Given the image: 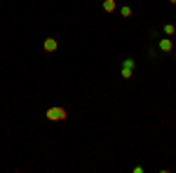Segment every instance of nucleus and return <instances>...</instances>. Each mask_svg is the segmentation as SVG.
<instances>
[{"label": "nucleus", "mask_w": 176, "mask_h": 173, "mask_svg": "<svg viewBox=\"0 0 176 173\" xmlns=\"http://www.w3.org/2000/svg\"><path fill=\"white\" fill-rule=\"evenodd\" d=\"M171 47H174V45H171V40H160V52H171Z\"/></svg>", "instance_id": "obj_3"}, {"label": "nucleus", "mask_w": 176, "mask_h": 173, "mask_svg": "<svg viewBox=\"0 0 176 173\" xmlns=\"http://www.w3.org/2000/svg\"><path fill=\"white\" fill-rule=\"evenodd\" d=\"M122 77L129 80V77H132V70H129V68H122Z\"/></svg>", "instance_id": "obj_6"}, {"label": "nucleus", "mask_w": 176, "mask_h": 173, "mask_svg": "<svg viewBox=\"0 0 176 173\" xmlns=\"http://www.w3.org/2000/svg\"><path fill=\"white\" fill-rule=\"evenodd\" d=\"M45 49H47V52H56V40H54V37H47V40H45Z\"/></svg>", "instance_id": "obj_2"}, {"label": "nucleus", "mask_w": 176, "mask_h": 173, "mask_svg": "<svg viewBox=\"0 0 176 173\" xmlns=\"http://www.w3.org/2000/svg\"><path fill=\"white\" fill-rule=\"evenodd\" d=\"M165 33H167V35H171V33H174V26H171V24H167V26H165Z\"/></svg>", "instance_id": "obj_7"}, {"label": "nucleus", "mask_w": 176, "mask_h": 173, "mask_svg": "<svg viewBox=\"0 0 176 173\" xmlns=\"http://www.w3.org/2000/svg\"><path fill=\"white\" fill-rule=\"evenodd\" d=\"M103 10L113 12V10H115V0H103Z\"/></svg>", "instance_id": "obj_4"}, {"label": "nucleus", "mask_w": 176, "mask_h": 173, "mask_svg": "<svg viewBox=\"0 0 176 173\" xmlns=\"http://www.w3.org/2000/svg\"><path fill=\"white\" fill-rule=\"evenodd\" d=\"M120 12H122V16H129V14H132V10H129V7H122Z\"/></svg>", "instance_id": "obj_8"}, {"label": "nucleus", "mask_w": 176, "mask_h": 173, "mask_svg": "<svg viewBox=\"0 0 176 173\" xmlns=\"http://www.w3.org/2000/svg\"><path fill=\"white\" fill-rule=\"evenodd\" d=\"M47 117L52 122H61V119H66V110H64V108H49V110H47Z\"/></svg>", "instance_id": "obj_1"}, {"label": "nucleus", "mask_w": 176, "mask_h": 173, "mask_svg": "<svg viewBox=\"0 0 176 173\" xmlns=\"http://www.w3.org/2000/svg\"><path fill=\"white\" fill-rule=\"evenodd\" d=\"M122 68H129V70H134V58H124V61H122Z\"/></svg>", "instance_id": "obj_5"}]
</instances>
